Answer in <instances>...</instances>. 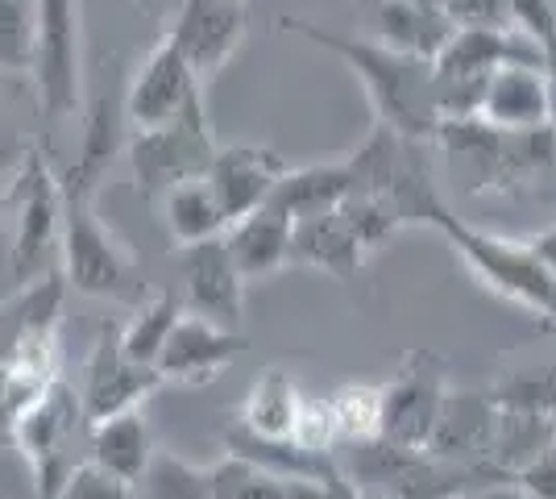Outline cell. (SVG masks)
<instances>
[{
    "instance_id": "obj_1",
    "label": "cell",
    "mask_w": 556,
    "mask_h": 499,
    "mask_svg": "<svg viewBox=\"0 0 556 499\" xmlns=\"http://www.w3.org/2000/svg\"><path fill=\"white\" fill-rule=\"evenodd\" d=\"M278 29L349 63V72L357 75L362 92L370 100L378 125H387L403 138H428V142L437 138L441 117L432 104V59L403 54V50L382 47L378 38H362V34H337V29L303 22V17H282Z\"/></svg>"
},
{
    "instance_id": "obj_2",
    "label": "cell",
    "mask_w": 556,
    "mask_h": 499,
    "mask_svg": "<svg viewBox=\"0 0 556 499\" xmlns=\"http://www.w3.org/2000/svg\"><path fill=\"white\" fill-rule=\"evenodd\" d=\"M441 175L473 196H503L544 179L556 166V129H498L482 117L444 121L437 129Z\"/></svg>"
},
{
    "instance_id": "obj_3",
    "label": "cell",
    "mask_w": 556,
    "mask_h": 499,
    "mask_svg": "<svg viewBox=\"0 0 556 499\" xmlns=\"http://www.w3.org/2000/svg\"><path fill=\"white\" fill-rule=\"evenodd\" d=\"M353 191H366L387 200L403 229L412 225H441L448 209L441 175V154L428 138H403L387 125L374 121L366 138L349 150L345 159Z\"/></svg>"
},
{
    "instance_id": "obj_4",
    "label": "cell",
    "mask_w": 556,
    "mask_h": 499,
    "mask_svg": "<svg viewBox=\"0 0 556 499\" xmlns=\"http://www.w3.org/2000/svg\"><path fill=\"white\" fill-rule=\"evenodd\" d=\"M59 271H63V284L88 300L138 304L146 296L138 254L96 216V200H67L63 196Z\"/></svg>"
},
{
    "instance_id": "obj_5",
    "label": "cell",
    "mask_w": 556,
    "mask_h": 499,
    "mask_svg": "<svg viewBox=\"0 0 556 499\" xmlns=\"http://www.w3.org/2000/svg\"><path fill=\"white\" fill-rule=\"evenodd\" d=\"M444 234V241L453 246V254L469 266V275L482 287H490L494 296L510 300L515 309L532 312L535 321L548 312L556 296V279L540 266L528 241L523 238H503V234H490L462 221L457 213H448L437 225Z\"/></svg>"
},
{
    "instance_id": "obj_6",
    "label": "cell",
    "mask_w": 556,
    "mask_h": 499,
    "mask_svg": "<svg viewBox=\"0 0 556 499\" xmlns=\"http://www.w3.org/2000/svg\"><path fill=\"white\" fill-rule=\"evenodd\" d=\"M4 216L13 221L9 238V279L25 284L50 271V254L59 250L63 229V188L42 150H25L22 163L9 171V204Z\"/></svg>"
},
{
    "instance_id": "obj_7",
    "label": "cell",
    "mask_w": 556,
    "mask_h": 499,
    "mask_svg": "<svg viewBox=\"0 0 556 499\" xmlns=\"http://www.w3.org/2000/svg\"><path fill=\"white\" fill-rule=\"evenodd\" d=\"M88 433L79 396L63 375L50 383L42 396H34L13 421L9 446L22 453V462L34 475V496L59 499L67 475L75 471V437Z\"/></svg>"
},
{
    "instance_id": "obj_8",
    "label": "cell",
    "mask_w": 556,
    "mask_h": 499,
    "mask_svg": "<svg viewBox=\"0 0 556 499\" xmlns=\"http://www.w3.org/2000/svg\"><path fill=\"white\" fill-rule=\"evenodd\" d=\"M34 88L50 121L79 113L84 104V4L34 0Z\"/></svg>"
},
{
    "instance_id": "obj_9",
    "label": "cell",
    "mask_w": 556,
    "mask_h": 499,
    "mask_svg": "<svg viewBox=\"0 0 556 499\" xmlns=\"http://www.w3.org/2000/svg\"><path fill=\"white\" fill-rule=\"evenodd\" d=\"M448 391V366L437 350H412L391 383L378 387V441L391 450L424 453Z\"/></svg>"
},
{
    "instance_id": "obj_10",
    "label": "cell",
    "mask_w": 556,
    "mask_h": 499,
    "mask_svg": "<svg viewBox=\"0 0 556 499\" xmlns=\"http://www.w3.org/2000/svg\"><path fill=\"white\" fill-rule=\"evenodd\" d=\"M125 154H129V166H134L141 200H163L175 184L204 179L212 154H216L208 109L195 104L191 113H184V117L163 125V129L134 134L125 142Z\"/></svg>"
},
{
    "instance_id": "obj_11",
    "label": "cell",
    "mask_w": 556,
    "mask_h": 499,
    "mask_svg": "<svg viewBox=\"0 0 556 499\" xmlns=\"http://www.w3.org/2000/svg\"><path fill=\"white\" fill-rule=\"evenodd\" d=\"M121 104H125V125L134 134L163 129L184 113H191L195 104H204V79L187 67V59L163 34L154 47L146 50L138 72L129 75Z\"/></svg>"
},
{
    "instance_id": "obj_12",
    "label": "cell",
    "mask_w": 556,
    "mask_h": 499,
    "mask_svg": "<svg viewBox=\"0 0 556 499\" xmlns=\"http://www.w3.org/2000/svg\"><path fill=\"white\" fill-rule=\"evenodd\" d=\"M163 387L154 366H141L129 362L121 350V325L109 321L96 333V346L88 362H84V375L75 383V396H79V412H84V428L100 425L109 416H121L129 408H146V400Z\"/></svg>"
},
{
    "instance_id": "obj_13",
    "label": "cell",
    "mask_w": 556,
    "mask_h": 499,
    "mask_svg": "<svg viewBox=\"0 0 556 499\" xmlns=\"http://www.w3.org/2000/svg\"><path fill=\"white\" fill-rule=\"evenodd\" d=\"M498 437H503V408L494 404V396L486 391H444L441 416L428 441V458L437 462H453V466H494L498 453Z\"/></svg>"
},
{
    "instance_id": "obj_14",
    "label": "cell",
    "mask_w": 556,
    "mask_h": 499,
    "mask_svg": "<svg viewBox=\"0 0 556 499\" xmlns=\"http://www.w3.org/2000/svg\"><path fill=\"white\" fill-rule=\"evenodd\" d=\"M250 34V17L241 0H179L166 38L187 59V67L208 84L229 63Z\"/></svg>"
},
{
    "instance_id": "obj_15",
    "label": "cell",
    "mask_w": 556,
    "mask_h": 499,
    "mask_svg": "<svg viewBox=\"0 0 556 499\" xmlns=\"http://www.w3.org/2000/svg\"><path fill=\"white\" fill-rule=\"evenodd\" d=\"M245 350V337L237 329H220L204 316L179 312L175 329L166 337V346L154 358V371L163 383L179 387H200V383L220 379L232 362Z\"/></svg>"
},
{
    "instance_id": "obj_16",
    "label": "cell",
    "mask_w": 556,
    "mask_h": 499,
    "mask_svg": "<svg viewBox=\"0 0 556 499\" xmlns=\"http://www.w3.org/2000/svg\"><path fill=\"white\" fill-rule=\"evenodd\" d=\"M184 312L204 316L220 329H241L245 312V279L232 266L225 238L184 246Z\"/></svg>"
},
{
    "instance_id": "obj_17",
    "label": "cell",
    "mask_w": 556,
    "mask_h": 499,
    "mask_svg": "<svg viewBox=\"0 0 556 499\" xmlns=\"http://www.w3.org/2000/svg\"><path fill=\"white\" fill-rule=\"evenodd\" d=\"M287 166L291 163L275 150H266V146H216L204 179H208L225 221L232 225L237 216L254 213L270 200V191H275Z\"/></svg>"
},
{
    "instance_id": "obj_18",
    "label": "cell",
    "mask_w": 556,
    "mask_h": 499,
    "mask_svg": "<svg viewBox=\"0 0 556 499\" xmlns=\"http://www.w3.org/2000/svg\"><path fill=\"white\" fill-rule=\"evenodd\" d=\"M125 154V104L116 92H100L84 117L79 134V154L67 166V175H59V188L67 200H96V188L104 184V175Z\"/></svg>"
},
{
    "instance_id": "obj_19",
    "label": "cell",
    "mask_w": 556,
    "mask_h": 499,
    "mask_svg": "<svg viewBox=\"0 0 556 499\" xmlns=\"http://www.w3.org/2000/svg\"><path fill=\"white\" fill-rule=\"evenodd\" d=\"M370 259L374 254L353 234L341 204L325 209V213L300 216L291 229V266H312V271L332 275V279H353Z\"/></svg>"
},
{
    "instance_id": "obj_20",
    "label": "cell",
    "mask_w": 556,
    "mask_h": 499,
    "mask_svg": "<svg viewBox=\"0 0 556 499\" xmlns=\"http://www.w3.org/2000/svg\"><path fill=\"white\" fill-rule=\"evenodd\" d=\"M63 300H67V284L59 266L42 271L38 279L13 284V291L0 300V358L22 350L34 337H59Z\"/></svg>"
},
{
    "instance_id": "obj_21",
    "label": "cell",
    "mask_w": 556,
    "mask_h": 499,
    "mask_svg": "<svg viewBox=\"0 0 556 499\" xmlns=\"http://www.w3.org/2000/svg\"><path fill=\"white\" fill-rule=\"evenodd\" d=\"M291 229H295V221L282 209L262 204L254 213L237 216L220 238H225V250H229L232 266L241 271V279L257 284V279H270L282 266H291Z\"/></svg>"
},
{
    "instance_id": "obj_22",
    "label": "cell",
    "mask_w": 556,
    "mask_h": 499,
    "mask_svg": "<svg viewBox=\"0 0 556 499\" xmlns=\"http://www.w3.org/2000/svg\"><path fill=\"white\" fill-rule=\"evenodd\" d=\"M478 117L498 129H544L548 121V84L540 63H503L490 75Z\"/></svg>"
},
{
    "instance_id": "obj_23",
    "label": "cell",
    "mask_w": 556,
    "mask_h": 499,
    "mask_svg": "<svg viewBox=\"0 0 556 499\" xmlns=\"http://www.w3.org/2000/svg\"><path fill=\"white\" fill-rule=\"evenodd\" d=\"M84 437H88V458L96 466H104L109 475L125 478V483H138L154 450H159L154 428L146 421V408H129L121 416H109V421L88 428Z\"/></svg>"
},
{
    "instance_id": "obj_24",
    "label": "cell",
    "mask_w": 556,
    "mask_h": 499,
    "mask_svg": "<svg viewBox=\"0 0 556 499\" xmlns=\"http://www.w3.org/2000/svg\"><path fill=\"white\" fill-rule=\"evenodd\" d=\"M303 391L282 366H266L257 371L250 383L245 400L237 408V428L262 437V441H291L295 437V416H300Z\"/></svg>"
},
{
    "instance_id": "obj_25",
    "label": "cell",
    "mask_w": 556,
    "mask_h": 499,
    "mask_svg": "<svg viewBox=\"0 0 556 499\" xmlns=\"http://www.w3.org/2000/svg\"><path fill=\"white\" fill-rule=\"evenodd\" d=\"M374 22H378V42L403 54H419V59H432L437 50L448 42L453 25L444 22L441 9H428L416 0H378L374 4Z\"/></svg>"
},
{
    "instance_id": "obj_26",
    "label": "cell",
    "mask_w": 556,
    "mask_h": 499,
    "mask_svg": "<svg viewBox=\"0 0 556 499\" xmlns=\"http://www.w3.org/2000/svg\"><path fill=\"white\" fill-rule=\"evenodd\" d=\"M349 191H353V184H349L345 159H341V163L287 166V171H282V179L275 184V191H270V200H266V204L282 209V213L291 216V221H300V216H312V213H325V209H337V204L345 200Z\"/></svg>"
},
{
    "instance_id": "obj_27",
    "label": "cell",
    "mask_w": 556,
    "mask_h": 499,
    "mask_svg": "<svg viewBox=\"0 0 556 499\" xmlns=\"http://www.w3.org/2000/svg\"><path fill=\"white\" fill-rule=\"evenodd\" d=\"M212 499H328L325 483L262 471L245 458L225 453L212 466Z\"/></svg>"
},
{
    "instance_id": "obj_28",
    "label": "cell",
    "mask_w": 556,
    "mask_h": 499,
    "mask_svg": "<svg viewBox=\"0 0 556 499\" xmlns=\"http://www.w3.org/2000/svg\"><path fill=\"white\" fill-rule=\"evenodd\" d=\"M163 221L170 241L179 246H200V241L220 238L229 229V221L220 213L216 196H212L208 179H187V184H175L163 200Z\"/></svg>"
},
{
    "instance_id": "obj_29",
    "label": "cell",
    "mask_w": 556,
    "mask_h": 499,
    "mask_svg": "<svg viewBox=\"0 0 556 499\" xmlns=\"http://www.w3.org/2000/svg\"><path fill=\"white\" fill-rule=\"evenodd\" d=\"M494 404L507 416H528V421H544L553 425L556 416V362H523L510 366L498 379L490 383Z\"/></svg>"
},
{
    "instance_id": "obj_30",
    "label": "cell",
    "mask_w": 556,
    "mask_h": 499,
    "mask_svg": "<svg viewBox=\"0 0 556 499\" xmlns=\"http://www.w3.org/2000/svg\"><path fill=\"white\" fill-rule=\"evenodd\" d=\"M184 304L175 300V291H150L134 304V316L121 325V350L129 362H141V366H154L159 350L166 346V337L175 329Z\"/></svg>"
},
{
    "instance_id": "obj_31",
    "label": "cell",
    "mask_w": 556,
    "mask_h": 499,
    "mask_svg": "<svg viewBox=\"0 0 556 499\" xmlns=\"http://www.w3.org/2000/svg\"><path fill=\"white\" fill-rule=\"evenodd\" d=\"M134 499H212V471L170 450H154L134 483Z\"/></svg>"
},
{
    "instance_id": "obj_32",
    "label": "cell",
    "mask_w": 556,
    "mask_h": 499,
    "mask_svg": "<svg viewBox=\"0 0 556 499\" xmlns=\"http://www.w3.org/2000/svg\"><path fill=\"white\" fill-rule=\"evenodd\" d=\"M328 408H332L337 441H345V446H370V441H378V387H370V383H345L341 391L328 396Z\"/></svg>"
},
{
    "instance_id": "obj_33",
    "label": "cell",
    "mask_w": 556,
    "mask_h": 499,
    "mask_svg": "<svg viewBox=\"0 0 556 499\" xmlns=\"http://www.w3.org/2000/svg\"><path fill=\"white\" fill-rule=\"evenodd\" d=\"M34 67V0H0V72L29 75Z\"/></svg>"
},
{
    "instance_id": "obj_34",
    "label": "cell",
    "mask_w": 556,
    "mask_h": 499,
    "mask_svg": "<svg viewBox=\"0 0 556 499\" xmlns=\"http://www.w3.org/2000/svg\"><path fill=\"white\" fill-rule=\"evenodd\" d=\"M507 487L519 499H556V441H544L532 458L510 471Z\"/></svg>"
},
{
    "instance_id": "obj_35",
    "label": "cell",
    "mask_w": 556,
    "mask_h": 499,
    "mask_svg": "<svg viewBox=\"0 0 556 499\" xmlns=\"http://www.w3.org/2000/svg\"><path fill=\"white\" fill-rule=\"evenodd\" d=\"M295 446L312 453H332L341 441H337V425H332V408H328V396H303L300 416H295Z\"/></svg>"
},
{
    "instance_id": "obj_36",
    "label": "cell",
    "mask_w": 556,
    "mask_h": 499,
    "mask_svg": "<svg viewBox=\"0 0 556 499\" xmlns=\"http://www.w3.org/2000/svg\"><path fill=\"white\" fill-rule=\"evenodd\" d=\"M507 29L548 50L556 42V0H507Z\"/></svg>"
},
{
    "instance_id": "obj_37",
    "label": "cell",
    "mask_w": 556,
    "mask_h": 499,
    "mask_svg": "<svg viewBox=\"0 0 556 499\" xmlns=\"http://www.w3.org/2000/svg\"><path fill=\"white\" fill-rule=\"evenodd\" d=\"M59 499H134V483L109 475L104 466H96L88 458V462H75Z\"/></svg>"
},
{
    "instance_id": "obj_38",
    "label": "cell",
    "mask_w": 556,
    "mask_h": 499,
    "mask_svg": "<svg viewBox=\"0 0 556 499\" xmlns=\"http://www.w3.org/2000/svg\"><path fill=\"white\" fill-rule=\"evenodd\" d=\"M453 29H507V0H441Z\"/></svg>"
},
{
    "instance_id": "obj_39",
    "label": "cell",
    "mask_w": 556,
    "mask_h": 499,
    "mask_svg": "<svg viewBox=\"0 0 556 499\" xmlns=\"http://www.w3.org/2000/svg\"><path fill=\"white\" fill-rule=\"evenodd\" d=\"M50 387V383H47ZM47 387H38V383H29L25 375H17L9 362H0V441H9V433H13V421L22 416V408L34 400V396H42Z\"/></svg>"
},
{
    "instance_id": "obj_40",
    "label": "cell",
    "mask_w": 556,
    "mask_h": 499,
    "mask_svg": "<svg viewBox=\"0 0 556 499\" xmlns=\"http://www.w3.org/2000/svg\"><path fill=\"white\" fill-rule=\"evenodd\" d=\"M523 241H528V250L540 259V266L556 279V225H548V229H540V234H532V238Z\"/></svg>"
},
{
    "instance_id": "obj_41",
    "label": "cell",
    "mask_w": 556,
    "mask_h": 499,
    "mask_svg": "<svg viewBox=\"0 0 556 499\" xmlns=\"http://www.w3.org/2000/svg\"><path fill=\"white\" fill-rule=\"evenodd\" d=\"M325 496L328 499H366V491H362V487H357V483L341 471L337 478H328V483H325Z\"/></svg>"
},
{
    "instance_id": "obj_42",
    "label": "cell",
    "mask_w": 556,
    "mask_h": 499,
    "mask_svg": "<svg viewBox=\"0 0 556 499\" xmlns=\"http://www.w3.org/2000/svg\"><path fill=\"white\" fill-rule=\"evenodd\" d=\"M544 84H548V121L556 129V59H544Z\"/></svg>"
},
{
    "instance_id": "obj_43",
    "label": "cell",
    "mask_w": 556,
    "mask_h": 499,
    "mask_svg": "<svg viewBox=\"0 0 556 499\" xmlns=\"http://www.w3.org/2000/svg\"><path fill=\"white\" fill-rule=\"evenodd\" d=\"M9 150H13V129L4 121V104H0V166L9 163Z\"/></svg>"
},
{
    "instance_id": "obj_44",
    "label": "cell",
    "mask_w": 556,
    "mask_h": 499,
    "mask_svg": "<svg viewBox=\"0 0 556 499\" xmlns=\"http://www.w3.org/2000/svg\"><path fill=\"white\" fill-rule=\"evenodd\" d=\"M4 204H9V175H4V166H0V221H4Z\"/></svg>"
},
{
    "instance_id": "obj_45",
    "label": "cell",
    "mask_w": 556,
    "mask_h": 499,
    "mask_svg": "<svg viewBox=\"0 0 556 499\" xmlns=\"http://www.w3.org/2000/svg\"><path fill=\"white\" fill-rule=\"evenodd\" d=\"M540 321H544V329L548 333H556V296H553V304H548V312H544Z\"/></svg>"
},
{
    "instance_id": "obj_46",
    "label": "cell",
    "mask_w": 556,
    "mask_h": 499,
    "mask_svg": "<svg viewBox=\"0 0 556 499\" xmlns=\"http://www.w3.org/2000/svg\"><path fill=\"white\" fill-rule=\"evenodd\" d=\"M416 4H428V9H441V0H416Z\"/></svg>"
},
{
    "instance_id": "obj_47",
    "label": "cell",
    "mask_w": 556,
    "mask_h": 499,
    "mask_svg": "<svg viewBox=\"0 0 556 499\" xmlns=\"http://www.w3.org/2000/svg\"><path fill=\"white\" fill-rule=\"evenodd\" d=\"M357 4H366V9H374V4H378V0H357Z\"/></svg>"
},
{
    "instance_id": "obj_48",
    "label": "cell",
    "mask_w": 556,
    "mask_h": 499,
    "mask_svg": "<svg viewBox=\"0 0 556 499\" xmlns=\"http://www.w3.org/2000/svg\"><path fill=\"white\" fill-rule=\"evenodd\" d=\"M138 4H150V0H138Z\"/></svg>"
},
{
    "instance_id": "obj_49",
    "label": "cell",
    "mask_w": 556,
    "mask_h": 499,
    "mask_svg": "<svg viewBox=\"0 0 556 499\" xmlns=\"http://www.w3.org/2000/svg\"><path fill=\"white\" fill-rule=\"evenodd\" d=\"M241 4H245V0H241Z\"/></svg>"
}]
</instances>
